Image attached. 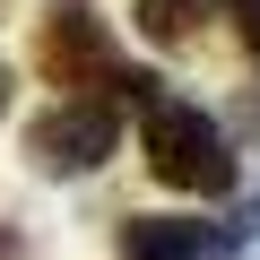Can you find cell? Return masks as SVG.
Returning a JSON list of instances; mask_svg holds the SVG:
<instances>
[{
	"label": "cell",
	"mask_w": 260,
	"mask_h": 260,
	"mask_svg": "<svg viewBox=\"0 0 260 260\" xmlns=\"http://www.w3.org/2000/svg\"><path fill=\"white\" fill-rule=\"evenodd\" d=\"M121 260H208V225H191V217H121Z\"/></svg>",
	"instance_id": "4"
},
{
	"label": "cell",
	"mask_w": 260,
	"mask_h": 260,
	"mask_svg": "<svg viewBox=\"0 0 260 260\" xmlns=\"http://www.w3.org/2000/svg\"><path fill=\"white\" fill-rule=\"evenodd\" d=\"M0 260H26V243H18V234H9V225H0Z\"/></svg>",
	"instance_id": "7"
},
{
	"label": "cell",
	"mask_w": 260,
	"mask_h": 260,
	"mask_svg": "<svg viewBox=\"0 0 260 260\" xmlns=\"http://www.w3.org/2000/svg\"><path fill=\"white\" fill-rule=\"evenodd\" d=\"M251 121H260V104H251Z\"/></svg>",
	"instance_id": "9"
},
{
	"label": "cell",
	"mask_w": 260,
	"mask_h": 260,
	"mask_svg": "<svg viewBox=\"0 0 260 260\" xmlns=\"http://www.w3.org/2000/svg\"><path fill=\"white\" fill-rule=\"evenodd\" d=\"M200 9L208 0H139V26H148V44H182L200 26Z\"/></svg>",
	"instance_id": "5"
},
{
	"label": "cell",
	"mask_w": 260,
	"mask_h": 260,
	"mask_svg": "<svg viewBox=\"0 0 260 260\" xmlns=\"http://www.w3.org/2000/svg\"><path fill=\"white\" fill-rule=\"evenodd\" d=\"M234 9H243V44L260 52V0H234Z\"/></svg>",
	"instance_id": "6"
},
{
	"label": "cell",
	"mask_w": 260,
	"mask_h": 260,
	"mask_svg": "<svg viewBox=\"0 0 260 260\" xmlns=\"http://www.w3.org/2000/svg\"><path fill=\"white\" fill-rule=\"evenodd\" d=\"M0 104H9V70H0Z\"/></svg>",
	"instance_id": "8"
},
{
	"label": "cell",
	"mask_w": 260,
	"mask_h": 260,
	"mask_svg": "<svg viewBox=\"0 0 260 260\" xmlns=\"http://www.w3.org/2000/svg\"><path fill=\"white\" fill-rule=\"evenodd\" d=\"M113 139H121V121H113V104H87V95H61L35 130H26V156H35V174H95L104 156H113Z\"/></svg>",
	"instance_id": "2"
},
{
	"label": "cell",
	"mask_w": 260,
	"mask_h": 260,
	"mask_svg": "<svg viewBox=\"0 0 260 260\" xmlns=\"http://www.w3.org/2000/svg\"><path fill=\"white\" fill-rule=\"evenodd\" d=\"M35 61H44V78H61V87H113V35H104V18H87V9H52L44 35H35Z\"/></svg>",
	"instance_id": "3"
},
{
	"label": "cell",
	"mask_w": 260,
	"mask_h": 260,
	"mask_svg": "<svg viewBox=\"0 0 260 260\" xmlns=\"http://www.w3.org/2000/svg\"><path fill=\"white\" fill-rule=\"evenodd\" d=\"M139 148H148V174H156L165 191H200V200H225V191H234V148H225V130H217L200 104L156 95L148 121H139Z\"/></svg>",
	"instance_id": "1"
}]
</instances>
